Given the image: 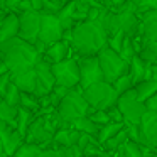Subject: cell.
<instances>
[{
	"label": "cell",
	"mask_w": 157,
	"mask_h": 157,
	"mask_svg": "<svg viewBox=\"0 0 157 157\" xmlns=\"http://www.w3.org/2000/svg\"><path fill=\"white\" fill-rule=\"evenodd\" d=\"M21 2H22V0H5V4H7V10L9 12H15Z\"/></svg>",
	"instance_id": "f35d334b"
},
{
	"label": "cell",
	"mask_w": 157,
	"mask_h": 157,
	"mask_svg": "<svg viewBox=\"0 0 157 157\" xmlns=\"http://www.w3.org/2000/svg\"><path fill=\"white\" fill-rule=\"evenodd\" d=\"M140 17V29H142V37L145 41H157V10H149L139 14Z\"/></svg>",
	"instance_id": "e0dca14e"
},
{
	"label": "cell",
	"mask_w": 157,
	"mask_h": 157,
	"mask_svg": "<svg viewBox=\"0 0 157 157\" xmlns=\"http://www.w3.org/2000/svg\"><path fill=\"white\" fill-rule=\"evenodd\" d=\"M118 152H120L122 157H145L144 147L140 145V144H137V142H132V140H127Z\"/></svg>",
	"instance_id": "4316f807"
},
{
	"label": "cell",
	"mask_w": 157,
	"mask_h": 157,
	"mask_svg": "<svg viewBox=\"0 0 157 157\" xmlns=\"http://www.w3.org/2000/svg\"><path fill=\"white\" fill-rule=\"evenodd\" d=\"M123 41H125V32H117L115 36H112V37H108V48L113 49V51L120 52V49H122V44Z\"/></svg>",
	"instance_id": "836d02e7"
},
{
	"label": "cell",
	"mask_w": 157,
	"mask_h": 157,
	"mask_svg": "<svg viewBox=\"0 0 157 157\" xmlns=\"http://www.w3.org/2000/svg\"><path fill=\"white\" fill-rule=\"evenodd\" d=\"M29 2H31V5H32V10L41 14L42 12V0H29Z\"/></svg>",
	"instance_id": "ab89813d"
},
{
	"label": "cell",
	"mask_w": 157,
	"mask_h": 157,
	"mask_svg": "<svg viewBox=\"0 0 157 157\" xmlns=\"http://www.w3.org/2000/svg\"><path fill=\"white\" fill-rule=\"evenodd\" d=\"M96 157H115V154H113V152H106V150H101Z\"/></svg>",
	"instance_id": "60d3db41"
},
{
	"label": "cell",
	"mask_w": 157,
	"mask_h": 157,
	"mask_svg": "<svg viewBox=\"0 0 157 157\" xmlns=\"http://www.w3.org/2000/svg\"><path fill=\"white\" fill-rule=\"evenodd\" d=\"M140 145L157 150V115L147 112L140 123Z\"/></svg>",
	"instance_id": "7c38bea8"
},
{
	"label": "cell",
	"mask_w": 157,
	"mask_h": 157,
	"mask_svg": "<svg viewBox=\"0 0 157 157\" xmlns=\"http://www.w3.org/2000/svg\"><path fill=\"white\" fill-rule=\"evenodd\" d=\"M133 90H135V93H137V98L145 103L150 96H154L157 93V75L154 76V78L140 81L139 85L133 86Z\"/></svg>",
	"instance_id": "d6986e66"
},
{
	"label": "cell",
	"mask_w": 157,
	"mask_h": 157,
	"mask_svg": "<svg viewBox=\"0 0 157 157\" xmlns=\"http://www.w3.org/2000/svg\"><path fill=\"white\" fill-rule=\"evenodd\" d=\"M63 152H64V157H85L83 155V150L78 145L66 147V149H63Z\"/></svg>",
	"instance_id": "8d00e7d4"
},
{
	"label": "cell",
	"mask_w": 157,
	"mask_h": 157,
	"mask_svg": "<svg viewBox=\"0 0 157 157\" xmlns=\"http://www.w3.org/2000/svg\"><path fill=\"white\" fill-rule=\"evenodd\" d=\"M42 150H44V149H42L41 145L24 142L21 147H19V150H17V152H15L12 157H41Z\"/></svg>",
	"instance_id": "83f0119b"
},
{
	"label": "cell",
	"mask_w": 157,
	"mask_h": 157,
	"mask_svg": "<svg viewBox=\"0 0 157 157\" xmlns=\"http://www.w3.org/2000/svg\"><path fill=\"white\" fill-rule=\"evenodd\" d=\"M128 140V132H127V128H123V130H120L118 133H117L115 137H112L110 140H106L105 144H103V150H106V152H118L120 149L123 147V144Z\"/></svg>",
	"instance_id": "d4e9b609"
},
{
	"label": "cell",
	"mask_w": 157,
	"mask_h": 157,
	"mask_svg": "<svg viewBox=\"0 0 157 157\" xmlns=\"http://www.w3.org/2000/svg\"><path fill=\"white\" fill-rule=\"evenodd\" d=\"M117 108L122 113L125 125H140L144 115L147 113L145 103L137 98V93L133 88L130 90V91H127V93H123V95L118 96Z\"/></svg>",
	"instance_id": "52a82bcc"
},
{
	"label": "cell",
	"mask_w": 157,
	"mask_h": 157,
	"mask_svg": "<svg viewBox=\"0 0 157 157\" xmlns=\"http://www.w3.org/2000/svg\"><path fill=\"white\" fill-rule=\"evenodd\" d=\"M96 58H98L100 68H101L103 81L110 83V85H113L120 76L127 75V73L130 71V63L125 61L118 52L110 49L108 46L103 48L101 51L96 54Z\"/></svg>",
	"instance_id": "277c9868"
},
{
	"label": "cell",
	"mask_w": 157,
	"mask_h": 157,
	"mask_svg": "<svg viewBox=\"0 0 157 157\" xmlns=\"http://www.w3.org/2000/svg\"><path fill=\"white\" fill-rule=\"evenodd\" d=\"M71 51H73L71 44L63 39V41H58V42L49 46V48L42 52V58H44L46 61H49L51 64H58V63H63V61L71 58Z\"/></svg>",
	"instance_id": "5bb4252c"
},
{
	"label": "cell",
	"mask_w": 157,
	"mask_h": 157,
	"mask_svg": "<svg viewBox=\"0 0 157 157\" xmlns=\"http://www.w3.org/2000/svg\"><path fill=\"white\" fill-rule=\"evenodd\" d=\"M63 37H64V29L58 15L41 14V31H39L37 42L34 44L36 49L42 54L51 44L63 41Z\"/></svg>",
	"instance_id": "8992f818"
},
{
	"label": "cell",
	"mask_w": 157,
	"mask_h": 157,
	"mask_svg": "<svg viewBox=\"0 0 157 157\" xmlns=\"http://www.w3.org/2000/svg\"><path fill=\"white\" fill-rule=\"evenodd\" d=\"M113 88H115L117 93H118V96L123 95V93H127V91H130V90L133 88L132 76H130L128 73H127V75H123V76H120V78L113 83Z\"/></svg>",
	"instance_id": "4dcf8cb0"
},
{
	"label": "cell",
	"mask_w": 157,
	"mask_h": 157,
	"mask_svg": "<svg viewBox=\"0 0 157 157\" xmlns=\"http://www.w3.org/2000/svg\"><path fill=\"white\" fill-rule=\"evenodd\" d=\"M120 56H122L125 61H132L133 58L137 56V46H135V41H133V37H128V36H125V41H123L122 44V49H120L118 52Z\"/></svg>",
	"instance_id": "f1b7e54d"
},
{
	"label": "cell",
	"mask_w": 157,
	"mask_h": 157,
	"mask_svg": "<svg viewBox=\"0 0 157 157\" xmlns=\"http://www.w3.org/2000/svg\"><path fill=\"white\" fill-rule=\"evenodd\" d=\"M5 73H9V69H7V66L2 63V64H0V76H4Z\"/></svg>",
	"instance_id": "b9f144b4"
},
{
	"label": "cell",
	"mask_w": 157,
	"mask_h": 157,
	"mask_svg": "<svg viewBox=\"0 0 157 157\" xmlns=\"http://www.w3.org/2000/svg\"><path fill=\"white\" fill-rule=\"evenodd\" d=\"M21 95H22L21 90H19L17 86L14 85V83H10V86L7 88V91L4 93V96H2V98H4L5 101L9 103V105L19 108V105H21Z\"/></svg>",
	"instance_id": "f546056e"
},
{
	"label": "cell",
	"mask_w": 157,
	"mask_h": 157,
	"mask_svg": "<svg viewBox=\"0 0 157 157\" xmlns=\"http://www.w3.org/2000/svg\"><path fill=\"white\" fill-rule=\"evenodd\" d=\"M52 73L56 78V85L68 90L79 88V64L78 59L69 58L63 63L52 64Z\"/></svg>",
	"instance_id": "ba28073f"
},
{
	"label": "cell",
	"mask_w": 157,
	"mask_h": 157,
	"mask_svg": "<svg viewBox=\"0 0 157 157\" xmlns=\"http://www.w3.org/2000/svg\"><path fill=\"white\" fill-rule=\"evenodd\" d=\"M19 14L17 12H7L0 25V44L10 41V39L19 37Z\"/></svg>",
	"instance_id": "2e32d148"
},
{
	"label": "cell",
	"mask_w": 157,
	"mask_h": 157,
	"mask_svg": "<svg viewBox=\"0 0 157 157\" xmlns=\"http://www.w3.org/2000/svg\"><path fill=\"white\" fill-rule=\"evenodd\" d=\"M81 133L78 130H75L73 127H61L58 132L54 133V139H52V145L59 147V149H66V147L76 145L79 140Z\"/></svg>",
	"instance_id": "ac0fdd59"
},
{
	"label": "cell",
	"mask_w": 157,
	"mask_h": 157,
	"mask_svg": "<svg viewBox=\"0 0 157 157\" xmlns=\"http://www.w3.org/2000/svg\"><path fill=\"white\" fill-rule=\"evenodd\" d=\"M90 105L83 96L81 88L69 90V93L61 100L59 106L56 108L59 120H61L63 127H71L76 120H79L81 117H86L90 113Z\"/></svg>",
	"instance_id": "3957f363"
},
{
	"label": "cell",
	"mask_w": 157,
	"mask_h": 157,
	"mask_svg": "<svg viewBox=\"0 0 157 157\" xmlns=\"http://www.w3.org/2000/svg\"><path fill=\"white\" fill-rule=\"evenodd\" d=\"M0 152H4V149H2V145H0Z\"/></svg>",
	"instance_id": "7dc6e473"
},
{
	"label": "cell",
	"mask_w": 157,
	"mask_h": 157,
	"mask_svg": "<svg viewBox=\"0 0 157 157\" xmlns=\"http://www.w3.org/2000/svg\"><path fill=\"white\" fill-rule=\"evenodd\" d=\"M130 2L137 7L139 14H144V12H149V10H157V0H130Z\"/></svg>",
	"instance_id": "d6a6232c"
},
{
	"label": "cell",
	"mask_w": 157,
	"mask_h": 157,
	"mask_svg": "<svg viewBox=\"0 0 157 157\" xmlns=\"http://www.w3.org/2000/svg\"><path fill=\"white\" fill-rule=\"evenodd\" d=\"M81 91L91 110H108L115 106L118 101V93L115 91L113 85L106 81L95 83V85L81 90Z\"/></svg>",
	"instance_id": "5b68a950"
},
{
	"label": "cell",
	"mask_w": 157,
	"mask_h": 157,
	"mask_svg": "<svg viewBox=\"0 0 157 157\" xmlns=\"http://www.w3.org/2000/svg\"><path fill=\"white\" fill-rule=\"evenodd\" d=\"M0 54H2V63L7 66L10 73H19L24 69L34 68V64L42 56L36 49V46L22 41L21 37L10 39V41L0 44Z\"/></svg>",
	"instance_id": "7a4b0ae2"
},
{
	"label": "cell",
	"mask_w": 157,
	"mask_h": 157,
	"mask_svg": "<svg viewBox=\"0 0 157 157\" xmlns=\"http://www.w3.org/2000/svg\"><path fill=\"white\" fill-rule=\"evenodd\" d=\"M19 106L36 115V113H39V110H41V101H39V98L36 95H32V93H22L21 95V105Z\"/></svg>",
	"instance_id": "484cf974"
},
{
	"label": "cell",
	"mask_w": 157,
	"mask_h": 157,
	"mask_svg": "<svg viewBox=\"0 0 157 157\" xmlns=\"http://www.w3.org/2000/svg\"><path fill=\"white\" fill-rule=\"evenodd\" d=\"M88 117H90V118H91L98 127H103V125H106V123L112 122V120H110V117H108V112H106V110H90Z\"/></svg>",
	"instance_id": "1f68e13d"
},
{
	"label": "cell",
	"mask_w": 157,
	"mask_h": 157,
	"mask_svg": "<svg viewBox=\"0 0 157 157\" xmlns=\"http://www.w3.org/2000/svg\"><path fill=\"white\" fill-rule=\"evenodd\" d=\"M79 64V88L85 90L88 86L95 85V83L103 81L101 68L96 56H85V58L78 59Z\"/></svg>",
	"instance_id": "30bf717a"
},
{
	"label": "cell",
	"mask_w": 157,
	"mask_h": 157,
	"mask_svg": "<svg viewBox=\"0 0 157 157\" xmlns=\"http://www.w3.org/2000/svg\"><path fill=\"white\" fill-rule=\"evenodd\" d=\"M68 2H71V0H59V4H61V5H66Z\"/></svg>",
	"instance_id": "ee69618b"
},
{
	"label": "cell",
	"mask_w": 157,
	"mask_h": 157,
	"mask_svg": "<svg viewBox=\"0 0 157 157\" xmlns=\"http://www.w3.org/2000/svg\"><path fill=\"white\" fill-rule=\"evenodd\" d=\"M7 127H9V125H7V123H5V122H4V120H0V132H2V130H4V128H7Z\"/></svg>",
	"instance_id": "7bdbcfd3"
},
{
	"label": "cell",
	"mask_w": 157,
	"mask_h": 157,
	"mask_svg": "<svg viewBox=\"0 0 157 157\" xmlns=\"http://www.w3.org/2000/svg\"><path fill=\"white\" fill-rule=\"evenodd\" d=\"M0 64H2V54H0Z\"/></svg>",
	"instance_id": "bcb514c9"
},
{
	"label": "cell",
	"mask_w": 157,
	"mask_h": 157,
	"mask_svg": "<svg viewBox=\"0 0 157 157\" xmlns=\"http://www.w3.org/2000/svg\"><path fill=\"white\" fill-rule=\"evenodd\" d=\"M19 37L22 41L34 46L37 42L39 31H41V14L36 10L19 12Z\"/></svg>",
	"instance_id": "9c48e42d"
},
{
	"label": "cell",
	"mask_w": 157,
	"mask_h": 157,
	"mask_svg": "<svg viewBox=\"0 0 157 157\" xmlns=\"http://www.w3.org/2000/svg\"><path fill=\"white\" fill-rule=\"evenodd\" d=\"M69 44L79 58L96 56L108 46V36L98 21H85L73 27Z\"/></svg>",
	"instance_id": "6da1fadb"
},
{
	"label": "cell",
	"mask_w": 157,
	"mask_h": 157,
	"mask_svg": "<svg viewBox=\"0 0 157 157\" xmlns=\"http://www.w3.org/2000/svg\"><path fill=\"white\" fill-rule=\"evenodd\" d=\"M41 157H64V152H63V149H59V147H48V149L42 150Z\"/></svg>",
	"instance_id": "e575fe53"
},
{
	"label": "cell",
	"mask_w": 157,
	"mask_h": 157,
	"mask_svg": "<svg viewBox=\"0 0 157 157\" xmlns=\"http://www.w3.org/2000/svg\"><path fill=\"white\" fill-rule=\"evenodd\" d=\"M149 157H157V150H155V152L152 154V155H149Z\"/></svg>",
	"instance_id": "f6af8a7d"
},
{
	"label": "cell",
	"mask_w": 157,
	"mask_h": 157,
	"mask_svg": "<svg viewBox=\"0 0 157 157\" xmlns=\"http://www.w3.org/2000/svg\"><path fill=\"white\" fill-rule=\"evenodd\" d=\"M145 106H147V112L155 113V115H157V93L147 100V101H145Z\"/></svg>",
	"instance_id": "74e56055"
},
{
	"label": "cell",
	"mask_w": 157,
	"mask_h": 157,
	"mask_svg": "<svg viewBox=\"0 0 157 157\" xmlns=\"http://www.w3.org/2000/svg\"><path fill=\"white\" fill-rule=\"evenodd\" d=\"M34 69H36V75H37V86H36L34 95L37 96V98H42V96L49 95L56 86V78H54V73H52V64L49 61H46L41 56V59L34 64Z\"/></svg>",
	"instance_id": "8fae6325"
},
{
	"label": "cell",
	"mask_w": 157,
	"mask_h": 157,
	"mask_svg": "<svg viewBox=\"0 0 157 157\" xmlns=\"http://www.w3.org/2000/svg\"><path fill=\"white\" fill-rule=\"evenodd\" d=\"M17 112H19V108L9 105V103L0 96V120H4L9 127H14L15 128V123H17Z\"/></svg>",
	"instance_id": "cb8c5ba5"
},
{
	"label": "cell",
	"mask_w": 157,
	"mask_h": 157,
	"mask_svg": "<svg viewBox=\"0 0 157 157\" xmlns=\"http://www.w3.org/2000/svg\"><path fill=\"white\" fill-rule=\"evenodd\" d=\"M71 127L75 130H78L79 133H86V135H91V137H95V139H96V135H98V132H100V127L96 125L88 115L81 117L79 120H76Z\"/></svg>",
	"instance_id": "603a6c76"
},
{
	"label": "cell",
	"mask_w": 157,
	"mask_h": 157,
	"mask_svg": "<svg viewBox=\"0 0 157 157\" xmlns=\"http://www.w3.org/2000/svg\"><path fill=\"white\" fill-rule=\"evenodd\" d=\"M12 83V73H5L4 76H0V96H4V93L7 91V88Z\"/></svg>",
	"instance_id": "d590c367"
},
{
	"label": "cell",
	"mask_w": 157,
	"mask_h": 157,
	"mask_svg": "<svg viewBox=\"0 0 157 157\" xmlns=\"http://www.w3.org/2000/svg\"><path fill=\"white\" fill-rule=\"evenodd\" d=\"M24 142H25L24 137H22L14 127H7V128H4L0 132V145H2V149H4V152L7 157L14 155Z\"/></svg>",
	"instance_id": "4fadbf2b"
},
{
	"label": "cell",
	"mask_w": 157,
	"mask_h": 157,
	"mask_svg": "<svg viewBox=\"0 0 157 157\" xmlns=\"http://www.w3.org/2000/svg\"><path fill=\"white\" fill-rule=\"evenodd\" d=\"M123 128H125V123L123 122H110V123H106V125L100 127V132H98V135H96V140H98L100 145H103L106 140H110L112 137H115L117 133H118L120 130H123Z\"/></svg>",
	"instance_id": "44dd1931"
},
{
	"label": "cell",
	"mask_w": 157,
	"mask_h": 157,
	"mask_svg": "<svg viewBox=\"0 0 157 157\" xmlns=\"http://www.w3.org/2000/svg\"><path fill=\"white\" fill-rule=\"evenodd\" d=\"M139 58L152 66H157V41H145L142 37V46L139 48Z\"/></svg>",
	"instance_id": "ffe728a7"
},
{
	"label": "cell",
	"mask_w": 157,
	"mask_h": 157,
	"mask_svg": "<svg viewBox=\"0 0 157 157\" xmlns=\"http://www.w3.org/2000/svg\"><path fill=\"white\" fill-rule=\"evenodd\" d=\"M34 118H36L34 113H31V112H27V110H24V108H21V106H19L15 130H17V132L24 137V140H25V135H27V130H29V127H31V123L34 122Z\"/></svg>",
	"instance_id": "7402d4cb"
},
{
	"label": "cell",
	"mask_w": 157,
	"mask_h": 157,
	"mask_svg": "<svg viewBox=\"0 0 157 157\" xmlns=\"http://www.w3.org/2000/svg\"><path fill=\"white\" fill-rule=\"evenodd\" d=\"M12 83L21 90L22 93H36V86H37V75H36L34 68L24 69L19 73H12Z\"/></svg>",
	"instance_id": "9a60e30c"
}]
</instances>
